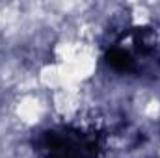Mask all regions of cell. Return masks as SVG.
<instances>
[{
  "label": "cell",
  "instance_id": "1",
  "mask_svg": "<svg viewBox=\"0 0 160 158\" xmlns=\"http://www.w3.org/2000/svg\"><path fill=\"white\" fill-rule=\"evenodd\" d=\"M34 151L39 158H101L102 138L95 130L73 125H58L34 136Z\"/></svg>",
  "mask_w": 160,
  "mask_h": 158
}]
</instances>
